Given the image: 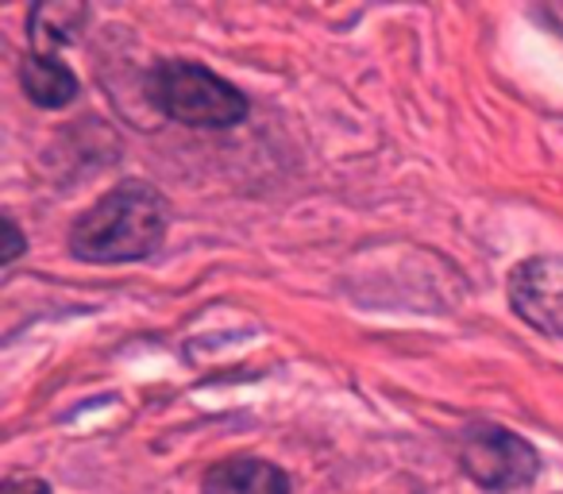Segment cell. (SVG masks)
I'll use <instances>...</instances> for the list:
<instances>
[{"label":"cell","mask_w":563,"mask_h":494,"mask_svg":"<svg viewBox=\"0 0 563 494\" xmlns=\"http://www.w3.org/2000/svg\"><path fill=\"white\" fill-rule=\"evenodd\" d=\"M24 232H20L16 228V220L12 217H4V267H9V263H16L20 255H24Z\"/></svg>","instance_id":"ba28073f"},{"label":"cell","mask_w":563,"mask_h":494,"mask_svg":"<svg viewBox=\"0 0 563 494\" xmlns=\"http://www.w3.org/2000/svg\"><path fill=\"white\" fill-rule=\"evenodd\" d=\"M460 468L486 491H517L537 479V448L501 425H467L460 437Z\"/></svg>","instance_id":"3957f363"},{"label":"cell","mask_w":563,"mask_h":494,"mask_svg":"<svg viewBox=\"0 0 563 494\" xmlns=\"http://www.w3.org/2000/svg\"><path fill=\"white\" fill-rule=\"evenodd\" d=\"M20 81H24V94L32 97L40 109H66V105L78 97V78L66 63L51 55H27L20 66Z\"/></svg>","instance_id":"8992f818"},{"label":"cell","mask_w":563,"mask_h":494,"mask_svg":"<svg viewBox=\"0 0 563 494\" xmlns=\"http://www.w3.org/2000/svg\"><path fill=\"white\" fill-rule=\"evenodd\" d=\"M147 94L163 117L189 128H232L247 117V97L201 63L166 58L151 70Z\"/></svg>","instance_id":"7a4b0ae2"},{"label":"cell","mask_w":563,"mask_h":494,"mask_svg":"<svg viewBox=\"0 0 563 494\" xmlns=\"http://www.w3.org/2000/svg\"><path fill=\"white\" fill-rule=\"evenodd\" d=\"M89 9L86 4H40L32 12V35L40 47H63L74 43V35L81 32Z\"/></svg>","instance_id":"52a82bcc"},{"label":"cell","mask_w":563,"mask_h":494,"mask_svg":"<svg viewBox=\"0 0 563 494\" xmlns=\"http://www.w3.org/2000/svg\"><path fill=\"white\" fill-rule=\"evenodd\" d=\"M170 205L147 182H124L109 189L70 228V252L81 263H135L147 260L166 235Z\"/></svg>","instance_id":"6da1fadb"},{"label":"cell","mask_w":563,"mask_h":494,"mask_svg":"<svg viewBox=\"0 0 563 494\" xmlns=\"http://www.w3.org/2000/svg\"><path fill=\"white\" fill-rule=\"evenodd\" d=\"M509 306L548 337H563V260H529L509 278Z\"/></svg>","instance_id":"277c9868"},{"label":"cell","mask_w":563,"mask_h":494,"mask_svg":"<svg viewBox=\"0 0 563 494\" xmlns=\"http://www.w3.org/2000/svg\"><path fill=\"white\" fill-rule=\"evenodd\" d=\"M4 494H51V486L43 479H32V475H16L4 483Z\"/></svg>","instance_id":"9c48e42d"},{"label":"cell","mask_w":563,"mask_h":494,"mask_svg":"<svg viewBox=\"0 0 563 494\" xmlns=\"http://www.w3.org/2000/svg\"><path fill=\"white\" fill-rule=\"evenodd\" d=\"M201 494H290V479L266 460H224L205 475Z\"/></svg>","instance_id":"5b68a950"}]
</instances>
